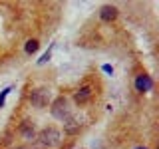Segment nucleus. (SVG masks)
I'll return each mask as SVG.
<instances>
[{
    "mask_svg": "<svg viewBox=\"0 0 159 149\" xmlns=\"http://www.w3.org/2000/svg\"><path fill=\"white\" fill-rule=\"evenodd\" d=\"M38 145L44 149H56L62 145V133L56 127H46L38 135Z\"/></svg>",
    "mask_w": 159,
    "mask_h": 149,
    "instance_id": "f257e3e1",
    "label": "nucleus"
},
{
    "mask_svg": "<svg viewBox=\"0 0 159 149\" xmlns=\"http://www.w3.org/2000/svg\"><path fill=\"white\" fill-rule=\"evenodd\" d=\"M52 115L56 117V119H62V121H68L70 117H72V111H70V107H68V99L66 97H58V99H54V103H52Z\"/></svg>",
    "mask_w": 159,
    "mask_h": 149,
    "instance_id": "f03ea898",
    "label": "nucleus"
},
{
    "mask_svg": "<svg viewBox=\"0 0 159 149\" xmlns=\"http://www.w3.org/2000/svg\"><path fill=\"white\" fill-rule=\"evenodd\" d=\"M48 99H50V92L48 89H36V92H32L30 93V102L34 103L36 107H44V106H48Z\"/></svg>",
    "mask_w": 159,
    "mask_h": 149,
    "instance_id": "7ed1b4c3",
    "label": "nucleus"
},
{
    "mask_svg": "<svg viewBox=\"0 0 159 149\" xmlns=\"http://www.w3.org/2000/svg\"><path fill=\"white\" fill-rule=\"evenodd\" d=\"M153 88V79L149 76H137L135 78V89L137 92H149V89Z\"/></svg>",
    "mask_w": 159,
    "mask_h": 149,
    "instance_id": "20e7f679",
    "label": "nucleus"
},
{
    "mask_svg": "<svg viewBox=\"0 0 159 149\" xmlns=\"http://www.w3.org/2000/svg\"><path fill=\"white\" fill-rule=\"evenodd\" d=\"M93 96V89L92 86H84V88H80L78 92H76V96H74V99H76V103H86L89 97Z\"/></svg>",
    "mask_w": 159,
    "mask_h": 149,
    "instance_id": "39448f33",
    "label": "nucleus"
},
{
    "mask_svg": "<svg viewBox=\"0 0 159 149\" xmlns=\"http://www.w3.org/2000/svg\"><path fill=\"white\" fill-rule=\"evenodd\" d=\"M116 16H117V8L116 6L106 4V6H102V10H99V18H102L103 22H111V20H116Z\"/></svg>",
    "mask_w": 159,
    "mask_h": 149,
    "instance_id": "423d86ee",
    "label": "nucleus"
},
{
    "mask_svg": "<svg viewBox=\"0 0 159 149\" xmlns=\"http://www.w3.org/2000/svg\"><path fill=\"white\" fill-rule=\"evenodd\" d=\"M20 131H22V135L28 139V141H32V139H36V131H34V125L30 121H22V125H20Z\"/></svg>",
    "mask_w": 159,
    "mask_h": 149,
    "instance_id": "0eeeda50",
    "label": "nucleus"
},
{
    "mask_svg": "<svg viewBox=\"0 0 159 149\" xmlns=\"http://www.w3.org/2000/svg\"><path fill=\"white\" fill-rule=\"evenodd\" d=\"M64 129H66V131H68V133H76V131H78V129H80V123L76 121V119H72V117H70V119H68V121H66V123H64Z\"/></svg>",
    "mask_w": 159,
    "mask_h": 149,
    "instance_id": "6e6552de",
    "label": "nucleus"
},
{
    "mask_svg": "<svg viewBox=\"0 0 159 149\" xmlns=\"http://www.w3.org/2000/svg\"><path fill=\"white\" fill-rule=\"evenodd\" d=\"M38 48H40V44L36 42V40H28V42H26V54L38 52Z\"/></svg>",
    "mask_w": 159,
    "mask_h": 149,
    "instance_id": "1a4fd4ad",
    "label": "nucleus"
},
{
    "mask_svg": "<svg viewBox=\"0 0 159 149\" xmlns=\"http://www.w3.org/2000/svg\"><path fill=\"white\" fill-rule=\"evenodd\" d=\"M12 92V88H4L2 92H0V107H4V102H6V96Z\"/></svg>",
    "mask_w": 159,
    "mask_h": 149,
    "instance_id": "9d476101",
    "label": "nucleus"
},
{
    "mask_svg": "<svg viewBox=\"0 0 159 149\" xmlns=\"http://www.w3.org/2000/svg\"><path fill=\"white\" fill-rule=\"evenodd\" d=\"M50 56H52V54H50V50H48V52H46V54H44V56H42V58H40V60H38V64H40V66H42V64H46V62H48V60H50Z\"/></svg>",
    "mask_w": 159,
    "mask_h": 149,
    "instance_id": "9b49d317",
    "label": "nucleus"
},
{
    "mask_svg": "<svg viewBox=\"0 0 159 149\" xmlns=\"http://www.w3.org/2000/svg\"><path fill=\"white\" fill-rule=\"evenodd\" d=\"M103 72H107V74H113V68L109 66V64H106V66H103Z\"/></svg>",
    "mask_w": 159,
    "mask_h": 149,
    "instance_id": "f8f14e48",
    "label": "nucleus"
},
{
    "mask_svg": "<svg viewBox=\"0 0 159 149\" xmlns=\"http://www.w3.org/2000/svg\"><path fill=\"white\" fill-rule=\"evenodd\" d=\"M14 149H28V147H14Z\"/></svg>",
    "mask_w": 159,
    "mask_h": 149,
    "instance_id": "ddd939ff",
    "label": "nucleus"
},
{
    "mask_svg": "<svg viewBox=\"0 0 159 149\" xmlns=\"http://www.w3.org/2000/svg\"><path fill=\"white\" fill-rule=\"evenodd\" d=\"M135 149H147V147H135Z\"/></svg>",
    "mask_w": 159,
    "mask_h": 149,
    "instance_id": "4468645a",
    "label": "nucleus"
}]
</instances>
